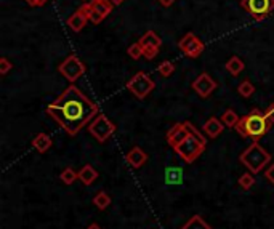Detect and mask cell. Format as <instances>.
<instances>
[{
    "instance_id": "cell-25",
    "label": "cell",
    "mask_w": 274,
    "mask_h": 229,
    "mask_svg": "<svg viewBox=\"0 0 274 229\" xmlns=\"http://www.w3.org/2000/svg\"><path fill=\"white\" fill-rule=\"evenodd\" d=\"M237 92H239L241 96H244V98H248V96H252L253 92H255V87L252 82L248 80H244L239 87H237Z\"/></svg>"
},
{
    "instance_id": "cell-20",
    "label": "cell",
    "mask_w": 274,
    "mask_h": 229,
    "mask_svg": "<svg viewBox=\"0 0 274 229\" xmlns=\"http://www.w3.org/2000/svg\"><path fill=\"white\" fill-rule=\"evenodd\" d=\"M181 229H212V228L209 223L204 221V218L200 215H192V218L188 220Z\"/></svg>"
},
{
    "instance_id": "cell-7",
    "label": "cell",
    "mask_w": 274,
    "mask_h": 229,
    "mask_svg": "<svg viewBox=\"0 0 274 229\" xmlns=\"http://www.w3.org/2000/svg\"><path fill=\"white\" fill-rule=\"evenodd\" d=\"M241 5L257 21L265 20L274 10V0H242Z\"/></svg>"
},
{
    "instance_id": "cell-36",
    "label": "cell",
    "mask_w": 274,
    "mask_h": 229,
    "mask_svg": "<svg viewBox=\"0 0 274 229\" xmlns=\"http://www.w3.org/2000/svg\"><path fill=\"white\" fill-rule=\"evenodd\" d=\"M124 2H125V0H111V3L115 5V7H119V5H122Z\"/></svg>"
},
{
    "instance_id": "cell-19",
    "label": "cell",
    "mask_w": 274,
    "mask_h": 229,
    "mask_svg": "<svg viewBox=\"0 0 274 229\" xmlns=\"http://www.w3.org/2000/svg\"><path fill=\"white\" fill-rule=\"evenodd\" d=\"M139 44L144 47H156V48H159L162 45V39L157 35L154 31H148L141 39H139Z\"/></svg>"
},
{
    "instance_id": "cell-10",
    "label": "cell",
    "mask_w": 274,
    "mask_h": 229,
    "mask_svg": "<svg viewBox=\"0 0 274 229\" xmlns=\"http://www.w3.org/2000/svg\"><path fill=\"white\" fill-rule=\"evenodd\" d=\"M192 88L196 90V93L202 98H209L213 93V90L217 88V82L212 79L209 74H200L196 80L192 82Z\"/></svg>"
},
{
    "instance_id": "cell-9",
    "label": "cell",
    "mask_w": 274,
    "mask_h": 229,
    "mask_svg": "<svg viewBox=\"0 0 274 229\" xmlns=\"http://www.w3.org/2000/svg\"><path fill=\"white\" fill-rule=\"evenodd\" d=\"M180 48L181 51L185 53L188 58H199L204 51V44L200 42L197 35H194L192 32H188L185 37L180 40Z\"/></svg>"
},
{
    "instance_id": "cell-24",
    "label": "cell",
    "mask_w": 274,
    "mask_h": 229,
    "mask_svg": "<svg viewBox=\"0 0 274 229\" xmlns=\"http://www.w3.org/2000/svg\"><path fill=\"white\" fill-rule=\"evenodd\" d=\"M77 178H79V173H76L71 167H69V168H64V170L61 172V175H59V179H61V181H63L64 184H68V186L74 183Z\"/></svg>"
},
{
    "instance_id": "cell-37",
    "label": "cell",
    "mask_w": 274,
    "mask_h": 229,
    "mask_svg": "<svg viewBox=\"0 0 274 229\" xmlns=\"http://www.w3.org/2000/svg\"><path fill=\"white\" fill-rule=\"evenodd\" d=\"M87 229H101V228H100L98 225H96V223H93V225H90V226H88Z\"/></svg>"
},
{
    "instance_id": "cell-21",
    "label": "cell",
    "mask_w": 274,
    "mask_h": 229,
    "mask_svg": "<svg viewBox=\"0 0 274 229\" xmlns=\"http://www.w3.org/2000/svg\"><path fill=\"white\" fill-rule=\"evenodd\" d=\"M244 68H246V64H244L242 59L237 58V56L229 58L228 63H226V71L229 72L231 76H239L241 72L244 71Z\"/></svg>"
},
{
    "instance_id": "cell-15",
    "label": "cell",
    "mask_w": 274,
    "mask_h": 229,
    "mask_svg": "<svg viewBox=\"0 0 274 229\" xmlns=\"http://www.w3.org/2000/svg\"><path fill=\"white\" fill-rule=\"evenodd\" d=\"M96 178H98V172H96L91 165H83L81 168V172H79V179H81L85 186L93 184Z\"/></svg>"
},
{
    "instance_id": "cell-28",
    "label": "cell",
    "mask_w": 274,
    "mask_h": 229,
    "mask_svg": "<svg viewBox=\"0 0 274 229\" xmlns=\"http://www.w3.org/2000/svg\"><path fill=\"white\" fill-rule=\"evenodd\" d=\"M175 71V64L172 61H164L159 64V68H157V72L162 76V77H170L173 74Z\"/></svg>"
},
{
    "instance_id": "cell-33",
    "label": "cell",
    "mask_w": 274,
    "mask_h": 229,
    "mask_svg": "<svg viewBox=\"0 0 274 229\" xmlns=\"http://www.w3.org/2000/svg\"><path fill=\"white\" fill-rule=\"evenodd\" d=\"M265 117H266V120H268L270 124H274V104L270 106V107H268V109L265 111Z\"/></svg>"
},
{
    "instance_id": "cell-27",
    "label": "cell",
    "mask_w": 274,
    "mask_h": 229,
    "mask_svg": "<svg viewBox=\"0 0 274 229\" xmlns=\"http://www.w3.org/2000/svg\"><path fill=\"white\" fill-rule=\"evenodd\" d=\"M237 183H239L241 188H244L246 191H248L252 188V186L255 184V178H253V175L252 173H244L242 177L237 179Z\"/></svg>"
},
{
    "instance_id": "cell-6",
    "label": "cell",
    "mask_w": 274,
    "mask_h": 229,
    "mask_svg": "<svg viewBox=\"0 0 274 229\" xmlns=\"http://www.w3.org/2000/svg\"><path fill=\"white\" fill-rule=\"evenodd\" d=\"M204 149H205V144H202L191 135L175 148L176 154H180V157L185 162H188V164H192V162L204 153Z\"/></svg>"
},
{
    "instance_id": "cell-5",
    "label": "cell",
    "mask_w": 274,
    "mask_h": 229,
    "mask_svg": "<svg viewBox=\"0 0 274 229\" xmlns=\"http://www.w3.org/2000/svg\"><path fill=\"white\" fill-rule=\"evenodd\" d=\"M88 131L91 136H95V140L98 143H105L115 131V125L105 116V114H98V116L90 122Z\"/></svg>"
},
{
    "instance_id": "cell-30",
    "label": "cell",
    "mask_w": 274,
    "mask_h": 229,
    "mask_svg": "<svg viewBox=\"0 0 274 229\" xmlns=\"http://www.w3.org/2000/svg\"><path fill=\"white\" fill-rule=\"evenodd\" d=\"M13 68V64H11L7 58H0V74L5 76V74H8V71Z\"/></svg>"
},
{
    "instance_id": "cell-1",
    "label": "cell",
    "mask_w": 274,
    "mask_h": 229,
    "mask_svg": "<svg viewBox=\"0 0 274 229\" xmlns=\"http://www.w3.org/2000/svg\"><path fill=\"white\" fill-rule=\"evenodd\" d=\"M100 107L88 96H85L76 85L64 88L56 100L47 106V114L63 128L66 133L74 136L93 117L98 116Z\"/></svg>"
},
{
    "instance_id": "cell-29",
    "label": "cell",
    "mask_w": 274,
    "mask_h": 229,
    "mask_svg": "<svg viewBox=\"0 0 274 229\" xmlns=\"http://www.w3.org/2000/svg\"><path fill=\"white\" fill-rule=\"evenodd\" d=\"M185 125H186V128H188V133H190L191 136H194V138H196V140H199L202 144L207 143V141H205V138L202 136V133H200V131H199V130H197L196 127H194L191 122H190V120H186Z\"/></svg>"
},
{
    "instance_id": "cell-14",
    "label": "cell",
    "mask_w": 274,
    "mask_h": 229,
    "mask_svg": "<svg viewBox=\"0 0 274 229\" xmlns=\"http://www.w3.org/2000/svg\"><path fill=\"white\" fill-rule=\"evenodd\" d=\"M204 130H205V133L209 135L210 138H217L218 135L223 133L224 124L221 122V120H218L217 117H210V119L204 124Z\"/></svg>"
},
{
    "instance_id": "cell-11",
    "label": "cell",
    "mask_w": 274,
    "mask_h": 229,
    "mask_svg": "<svg viewBox=\"0 0 274 229\" xmlns=\"http://www.w3.org/2000/svg\"><path fill=\"white\" fill-rule=\"evenodd\" d=\"M188 136H190V133H188V128H186L185 122H183V124H175V125L172 127V128L168 130V133H167V141H168L170 146H172V148L175 149L180 143L185 141Z\"/></svg>"
},
{
    "instance_id": "cell-13",
    "label": "cell",
    "mask_w": 274,
    "mask_h": 229,
    "mask_svg": "<svg viewBox=\"0 0 274 229\" xmlns=\"http://www.w3.org/2000/svg\"><path fill=\"white\" fill-rule=\"evenodd\" d=\"M125 160L129 162L133 168H139V167H143L146 164V160H148V154H146L141 148L135 146V148H132L130 153L125 155Z\"/></svg>"
},
{
    "instance_id": "cell-2",
    "label": "cell",
    "mask_w": 274,
    "mask_h": 229,
    "mask_svg": "<svg viewBox=\"0 0 274 229\" xmlns=\"http://www.w3.org/2000/svg\"><path fill=\"white\" fill-rule=\"evenodd\" d=\"M270 122L265 117V112H260L258 109H253L248 112L247 116H244L236 125L237 133L241 136H250L255 141H258L261 136L266 135V131L270 130Z\"/></svg>"
},
{
    "instance_id": "cell-26",
    "label": "cell",
    "mask_w": 274,
    "mask_h": 229,
    "mask_svg": "<svg viewBox=\"0 0 274 229\" xmlns=\"http://www.w3.org/2000/svg\"><path fill=\"white\" fill-rule=\"evenodd\" d=\"M143 51H144V48L143 45L139 44V42H135V44H132L129 48H127V53H129V56L133 58V59H139L143 56Z\"/></svg>"
},
{
    "instance_id": "cell-38",
    "label": "cell",
    "mask_w": 274,
    "mask_h": 229,
    "mask_svg": "<svg viewBox=\"0 0 274 229\" xmlns=\"http://www.w3.org/2000/svg\"><path fill=\"white\" fill-rule=\"evenodd\" d=\"M83 2H85V3H87V2H88V0H83Z\"/></svg>"
},
{
    "instance_id": "cell-17",
    "label": "cell",
    "mask_w": 274,
    "mask_h": 229,
    "mask_svg": "<svg viewBox=\"0 0 274 229\" xmlns=\"http://www.w3.org/2000/svg\"><path fill=\"white\" fill-rule=\"evenodd\" d=\"M90 7L106 18L112 11L114 5L111 3V0H90Z\"/></svg>"
},
{
    "instance_id": "cell-3",
    "label": "cell",
    "mask_w": 274,
    "mask_h": 229,
    "mask_svg": "<svg viewBox=\"0 0 274 229\" xmlns=\"http://www.w3.org/2000/svg\"><path fill=\"white\" fill-rule=\"evenodd\" d=\"M239 160L248 168V172L250 173H258L263 170V167L270 164L271 154H268L257 141H253L250 146L239 155Z\"/></svg>"
},
{
    "instance_id": "cell-4",
    "label": "cell",
    "mask_w": 274,
    "mask_h": 229,
    "mask_svg": "<svg viewBox=\"0 0 274 229\" xmlns=\"http://www.w3.org/2000/svg\"><path fill=\"white\" fill-rule=\"evenodd\" d=\"M127 88H129L137 98L143 100L156 88V83L146 72H137V74L127 82Z\"/></svg>"
},
{
    "instance_id": "cell-8",
    "label": "cell",
    "mask_w": 274,
    "mask_h": 229,
    "mask_svg": "<svg viewBox=\"0 0 274 229\" xmlns=\"http://www.w3.org/2000/svg\"><path fill=\"white\" fill-rule=\"evenodd\" d=\"M58 71L64 79H68L69 82H76L79 77L85 74V64L81 61V58L77 55H69L58 66Z\"/></svg>"
},
{
    "instance_id": "cell-34",
    "label": "cell",
    "mask_w": 274,
    "mask_h": 229,
    "mask_svg": "<svg viewBox=\"0 0 274 229\" xmlns=\"http://www.w3.org/2000/svg\"><path fill=\"white\" fill-rule=\"evenodd\" d=\"M27 5H30V7H44V5L48 2V0H24Z\"/></svg>"
},
{
    "instance_id": "cell-23",
    "label": "cell",
    "mask_w": 274,
    "mask_h": 229,
    "mask_svg": "<svg viewBox=\"0 0 274 229\" xmlns=\"http://www.w3.org/2000/svg\"><path fill=\"white\" fill-rule=\"evenodd\" d=\"M239 120H241V117L237 116L234 111H231V109L224 111V114L221 116V122L224 124V127H228V128H233V127H236Z\"/></svg>"
},
{
    "instance_id": "cell-22",
    "label": "cell",
    "mask_w": 274,
    "mask_h": 229,
    "mask_svg": "<svg viewBox=\"0 0 274 229\" xmlns=\"http://www.w3.org/2000/svg\"><path fill=\"white\" fill-rule=\"evenodd\" d=\"M93 204H95L98 210H106L109 205H111V197H109L106 192L100 191L98 194L93 197Z\"/></svg>"
},
{
    "instance_id": "cell-31",
    "label": "cell",
    "mask_w": 274,
    "mask_h": 229,
    "mask_svg": "<svg viewBox=\"0 0 274 229\" xmlns=\"http://www.w3.org/2000/svg\"><path fill=\"white\" fill-rule=\"evenodd\" d=\"M157 51H159V48H156V47H144L143 56L148 59H154L157 56Z\"/></svg>"
},
{
    "instance_id": "cell-35",
    "label": "cell",
    "mask_w": 274,
    "mask_h": 229,
    "mask_svg": "<svg viewBox=\"0 0 274 229\" xmlns=\"http://www.w3.org/2000/svg\"><path fill=\"white\" fill-rule=\"evenodd\" d=\"M157 2H159L162 7H165V8H168V7H172V5L175 3V0H157Z\"/></svg>"
},
{
    "instance_id": "cell-32",
    "label": "cell",
    "mask_w": 274,
    "mask_h": 229,
    "mask_svg": "<svg viewBox=\"0 0 274 229\" xmlns=\"http://www.w3.org/2000/svg\"><path fill=\"white\" fill-rule=\"evenodd\" d=\"M265 177H266V179H268V181H270L271 184H274V164H271L270 167L266 168Z\"/></svg>"
},
{
    "instance_id": "cell-12",
    "label": "cell",
    "mask_w": 274,
    "mask_h": 229,
    "mask_svg": "<svg viewBox=\"0 0 274 229\" xmlns=\"http://www.w3.org/2000/svg\"><path fill=\"white\" fill-rule=\"evenodd\" d=\"M90 20H88V16H87V13H85V10L81 7L74 15H71L69 18H68V26L71 27V31H74V32H81L82 29H83V26L85 24H87Z\"/></svg>"
},
{
    "instance_id": "cell-16",
    "label": "cell",
    "mask_w": 274,
    "mask_h": 229,
    "mask_svg": "<svg viewBox=\"0 0 274 229\" xmlns=\"http://www.w3.org/2000/svg\"><path fill=\"white\" fill-rule=\"evenodd\" d=\"M32 148L37 149L40 154L47 153V151L52 148V138L48 136L47 133H39V135L32 140Z\"/></svg>"
},
{
    "instance_id": "cell-18",
    "label": "cell",
    "mask_w": 274,
    "mask_h": 229,
    "mask_svg": "<svg viewBox=\"0 0 274 229\" xmlns=\"http://www.w3.org/2000/svg\"><path fill=\"white\" fill-rule=\"evenodd\" d=\"M183 170L178 167H168L165 170V183L167 184H181Z\"/></svg>"
}]
</instances>
